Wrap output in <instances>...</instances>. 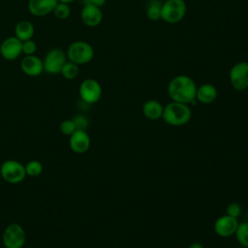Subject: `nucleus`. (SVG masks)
Returning a JSON list of instances; mask_svg holds the SVG:
<instances>
[{"label": "nucleus", "instance_id": "f257e3e1", "mask_svg": "<svg viewBox=\"0 0 248 248\" xmlns=\"http://www.w3.org/2000/svg\"><path fill=\"white\" fill-rule=\"evenodd\" d=\"M197 84L187 75H178L170 79L168 85V94L171 101L190 105L196 99Z\"/></svg>", "mask_w": 248, "mask_h": 248}, {"label": "nucleus", "instance_id": "f03ea898", "mask_svg": "<svg viewBox=\"0 0 248 248\" xmlns=\"http://www.w3.org/2000/svg\"><path fill=\"white\" fill-rule=\"evenodd\" d=\"M192 117V111L187 104L171 101L164 107L163 120L170 126H182L187 124Z\"/></svg>", "mask_w": 248, "mask_h": 248}, {"label": "nucleus", "instance_id": "7ed1b4c3", "mask_svg": "<svg viewBox=\"0 0 248 248\" xmlns=\"http://www.w3.org/2000/svg\"><path fill=\"white\" fill-rule=\"evenodd\" d=\"M187 12L185 0H166L161 7V19L169 24L178 23Z\"/></svg>", "mask_w": 248, "mask_h": 248}, {"label": "nucleus", "instance_id": "20e7f679", "mask_svg": "<svg viewBox=\"0 0 248 248\" xmlns=\"http://www.w3.org/2000/svg\"><path fill=\"white\" fill-rule=\"evenodd\" d=\"M66 55L69 61L74 62L78 66L84 65L93 59L94 49L87 42L76 41L69 46Z\"/></svg>", "mask_w": 248, "mask_h": 248}, {"label": "nucleus", "instance_id": "39448f33", "mask_svg": "<svg viewBox=\"0 0 248 248\" xmlns=\"http://www.w3.org/2000/svg\"><path fill=\"white\" fill-rule=\"evenodd\" d=\"M2 178L10 184H18L26 176L25 167L18 161L6 160L0 167Z\"/></svg>", "mask_w": 248, "mask_h": 248}, {"label": "nucleus", "instance_id": "423d86ee", "mask_svg": "<svg viewBox=\"0 0 248 248\" xmlns=\"http://www.w3.org/2000/svg\"><path fill=\"white\" fill-rule=\"evenodd\" d=\"M2 240L6 248H22L26 240V234L19 224L12 223L5 228Z\"/></svg>", "mask_w": 248, "mask_h": 248}, {"label": "nucleus", "instance_id": "0eeeda50", "mask_svg": "<svg viewBox=\"0 0 248 248\" xmlns=\"http://www.w3.org/2000/svg\"><path fill=\"white\" fill-rule=\"evenodd\" d=\"M229 79L233 89L243 91L248 88V62H236L229 72Z\"/></svg>", "mask_w": 248, "mask_h": 248}, {"label": "nucleus", "instance_id": "6e6552de", "mask_svg": "<svg viewBox=\"0 0 248 248\" xmlns=\"http://www.w3.org/2000/svg\"><path fill=\"white\" fill-rule=\"evenodd\" d=\"M66 53L60 48H52L50 49L45 56L44 63V71L49 75L60 74L62 67L68 61Z\"/></svg>", "mask_w": 248, "mask_h": 248}, {"label": "nucleus", "instance_id": "1a4fd4ad", "mask_svg": "<svg viewBox=\"0 0 248 248\" xmlns=\"http://www.w3.org/2000/svg\"><path fill=\"white\" fill-rule=\"evenodd\" d=\"M80 99L83 103L91 105L97 103L102 97V86L94 78L84 79L78 88Z\"/></svg>", "mask_w": 248, "mask_h": 248}, {"label": "nucleus", "instance_id": "9d476101", "mask_svg": "<svg viewBox=\"0 0 248 248\" xmlns=\"http://www.w3.org/2000/svg\"><path fill=\"white\" fill-rule=\"evenodd\" d=\"M22 53V42L16 36H10L0 45V54L6 60H15Z\"/></svg>", "mask_w": 248, "mask_h": 248}, {"label": "nucleus", "instance_id": "9b49d317", "mask_svg": "<svg viewBox=\"0 0 248 248\" xmlns=\"http://www.w3.org/2000/svg\"><path fill=\"white\" fill-rule=\"evenodd\" d=\"M238 226L237 218L232 217L228 214L219 217L214 225L213 230L215 233L220 237H229L234 234Z\"/></svg>", "mask_w": 248, "mask_h": 248}, {"label": "nucleus", "instance_id": "f8f14e48", "mask_svg": "<svg viewBox=\"0 0 248 248\" xmlns=\"http://www.w3.org/2000/svg\"><path fill=\"white\" fill-rule=\"evenodd\" d=\"M90 143V137L86 131L77 130L70 136L69 145L75 153H85L89 149Z\"/></svg>", "mask_w": 248, "mask_h": 248}, {"label": "nucleus", "instance_id": "ddd939ff", "mask_svg": "<svg viewBox=\"0 0 248 248\" xmlns=\"http://www.w3.org/2000/svg\"><path fill=\"white\" fill-rule=\"evenodd\" d=\"M21 71L29 77H37L44 72L43 60L35 54L24 55L20 61Z\"/></svg>", "mask_w": 248, "mask_h": 248}, {"label": "nucleus", "instance_id": "4468645a", "mask_svg": "<svg viewBox=\"0 0 248 248\" xmlns=\"http://www.w3.org/2000/svg\"><path fill=\"white\" fill-rule=\"evenodd\" d=\"M80 18L84 25L88 27H96L103 20V12L101 8L94 5H83L80 12Z\"/></svg>", "mask_w": 248, "mask_h": 248}, {"label": "nucleus", "instance_id": "2eb2a0df", "mask_svg": "<svg viewBox=\"0 0 248 248\" xmlns=\"http://www.w3.org/2000/svg\"><path fill=\"white\" fill-rule=\"evenodd\" d=\"M57 0H29L27 8L34 16H45L53 12Z\"/></svg>", "mask_w": 248, "mask_h": 248}, {"label": "nucleus", "instance_id": "dca6fc26", "mask_svg": "<svg viewBox=\"0 0 248 248\" xmlns=\"http://www.w3.org/2000/svg\"><path fill=\"white\" fill-rule=\"evenodd\" d=\"M218 95L217 88L211 83H202L197 87L196 100L198 103L202 104H211L213 103Z\"/></svg>", "mask_w": 248, "mask_h": 248}, {"label": "nucleus", "instance_id": "f3484780", "mask_svg": "<svg viewBox=\"0 0 248 248\" xmlns=\"http://www.w3.org/2000/svg\"><path fill=\"white\" fill-rule=\"evenodd\" d=\"M164 107L157 100H147L142 105V113L149 120H158L162 118Z\"/></svg>", "mask_w": 248, "mask_h": 248}, {"label": "nucleus", "instance_id": "a211bd4d", "mask_svg": "<svg viewBox=\"0 0 248 248\" xmlns=\"http://www.w3.org/2000/svg\"><path fill=\"white\" fill-rule=\"evenodd\" d=\"M35 32L34 25L26 19L20 20L16 24L15 27V36L19 39L21 42L32 39Z\"/></svg>", "mask_w": 248, "mask_h": 248}, {"label": "nucleus", "instance_id": "6ab92c4d", "mask_svg": "<svg viewBox=\"0 0 248 248\" xmlns=\"http://www.w3.org/2000/svg\"><path fill=\"white\" fill-rule=\"evenodd\" d=\"M234 235L237 242L242 247L248 248V221L238 223Z\"/></svg>", "mask_w": 248, "mask_h": 248}, {"label": "nucleus", "instance_id": "aec40b11", "mask_svg": "<svg viewBox=\"0 0 248 248\" xmlns=\"http://www.w3.org/2000/svg\"><path fill=\"white\" fill-rule=\"evenodd\" d=\"M161 7L162 3H160L158 0H150L146 8L147 18L152 21L161 19Z\"/></svg>", "mask_w": 248, "mask_h": 248}, {"label": "nucleus", "instance_id": "412c9836", "mask_svg": "<svg viewBox=\"0 0 248 248\" xmlns=\"http://www.w3.org/2000/svg\"><path fill=\"white\" fill-rule=\"evenodd\" d=\"M78 65L71 62V61H67L64 66L61 69L60 74L62 75V77L66 79H74L78 77Z\"/></svg>", "mask_w": 248, "mask_h": 248}, {"label": "nucleus", "instance_id": "4be33fe9", "mask_svg": "<svg viewBox=\"0 0 248 248\" xmlns=\"http://www.w3.org/2000/svg\"><path fill=\"white\" fill-rule=\"evenodd\" d=\"M26 175L31 177H37L43 172V165L37 160L29 161L25 166Z\"/></svg>", "mask_w": 248, "mask_h": 248}, {"label": "nucleus", "instance_id": "5701e85b", "mask_svg": "<svg viewBox=\"0 0 248 248\" xmlns=\"http://www.w3.org/2000/svg\"><path fill=\"white\" fill-rule=\"evenodd\" d=\"M53 15L58 19H66L71 15V8L69 4L58 2L53 10Z\"/></svg>", "mask_w": 248, "mask_h": 248}, {"label": "nucleus", "instance_id": "b1692460", "mask_svg": "<svg viewBox=\"0 0 248 248\" xmlns=\"http://www.w3.org/2000/svg\"><path fill=\"white\" fill-rule=\"evenodd\" d=\"M60 131L65 136H71L75 131H77L76 125L73 119H66L60 123Z\"/></svg>", "mask_w": 248, "mask_h": 248}, {"label": "nucleus", "instance_id": "393cba45", "mask_svg": "<svg viewBox=\"0 0 248 248\" xmlns=\"http://www.w3.org/2000/svg\"><path fill=\"white\" fill-rule=\"evenodd\" d=\"M73 121L76 125L77 130H83L86 131V129L89 126V120L88 118L83 114H77L73 118Z\"/></svg>", "mask_w": 248, "mask_h": 248}, {"label": "nucleus", "instance_id": "a878e982", "mask_svg": "<svg viewBox=\"0 0 248 248\" xmlns=\"http://www.w3.org/2000/svg\"><path fill=\"white\" fill-rule=\"evenodd\" d=\"M241 212H242L241 205L235 202L229 203L226 207V214L234 218H238L241 215Z\"/></svg>", "mask_w": 248, "mask_h": 248}, {"label": "nucleus", "instance_id": "bb28decb", "mask_svg": "<svg viewBox=\"0 0 248 248\" xmlns=\"http://www.w3.org/2000/svg\"><path fill=\"white\" fill-rule=\"evenodd\" d=\"M36 50H37V44L32 39L22 42V53L24 55L35 54Z\"/></svg>", "mask_w": 248, "mask_h": 248}, {"label": "nucleus", "instance_id": "cd10ccee", "mask_svg": "<svg viewBox=\"0 0 248 248\" xmlns=\"http://www.w3.org/2000/svg\"><path fill=\"white\" fill-rule=\"evenodd\" d=\"M107 0H89V3L88 4H91V5H94L96 7H103L105 4H106Z\"/></svg>", "mask_w": 248, "mask_h": 248}, {"label": "nucleus", "instance_id": "c85d7f7f", "mask_svg": "<svg viewBox=\"0 0 248 248\" xmlns=\"http://www.w3.org/2000/svg\"><path fill=\"white\" fill-rule=\"evenodd\" d=\"M188 248H204V247H203V245H202V243H200V242H193L192 244H190V245L188 246Z\"/></svg>", "mask_w": 248, "mask_h": 248}, {"label": "nucleus", "instance_id": "c756f323", "mask_svg": "<svg viewBox=\"0 0 248 248\" xmlns=\"http://www.w3.org/2000/svg\"><path fill=\"white\" fill-rule=\"evenodd\" d=\"M58 2H61V3H66V4H71L73 3L75 0H57Z\"/></svg>", "mask_w": 248, "mask_h": 248}, {"label": "nucleus", "instance_id": "7c9ffc66", "mask_svg": "<svg viewBox=\"0 0 248 248\" xmlns=\"http://www.w3.org/2000/svg\"><path fill=\"white\" fill-rule=\"evenodd\" d=\"M81 2L83 5H87L89 3V0H81Z\"/></svg>", "mask_w": 248, "mask_h": 248}, {"label": "nucleus", "instance_id": "2f4dec72", "mask_svg": "<svg viewBox=\"0 0 248 248\" xmlns=\"http://www.w3.org/2000/svg\"><path fill=\"white\" fill-rule=\"evenodd\" d=\"M242 248H245V247H242Z\"/></svg>", "mask_w": 248, "mask_h": 248}]
</instances>
